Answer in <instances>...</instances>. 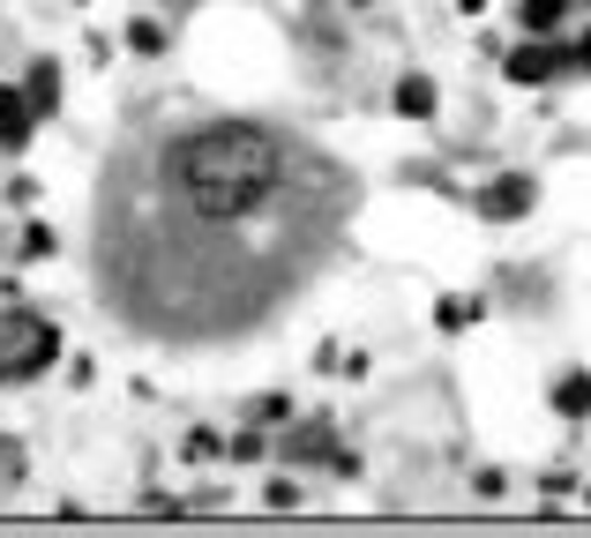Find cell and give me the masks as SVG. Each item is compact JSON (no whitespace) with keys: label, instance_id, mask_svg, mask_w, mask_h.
<instances>
[{"label":"cell","instance_id":"obj_4","mask_svg":"<svg viewBox=\"0 0 591 538\" xmlns=\"http://www.w3.org/2000/svg\"><path fill=\"white\" fill-rule=\"evenodd\" d=\"M532 203H539V180H532V172H502V180H487L479 217H487V225H516V217H532Z\"/></svg>","mask_w":591,"mask_h":538},{"label":"cell","instance_id":"obj_15","mask_svg":"<svg viewBox=\"0 0 591 538\" xmlns=\"http://www.w3.org/2000/svg\"><path fill=\"white\" fill-rule=\"evenodd\" d=\"M569 53H577V68H584V76H591V31H584V38H577V45H569Z\"/></svg>","mask_w":591,"mask_h":538},{"label":"cell","instance_id":"obj_6","mask_svg":"<svg viewBox=\"0 0 591 538\" xmlns=\"http://www.w3.org/2000/svg\"><path fill=\"white\" fill-rule=\"evenodd\" d=\"M23 98H31V113H53V105H60V68H53V60H31Z\"/></svg>","mask_w":591,"mask_h":538},{"label":"cell","instance_id":"obj_9","mask_svg":"<svg viewBox=\"0 0 591 538\" xmlns=\"http://www.w3.org/2000/svg\"><path fill=\"white\" fill-rule=\"evenodd\" d=\"M516 15H524V31H532V38H547V31H561V15H569V0H524Z\"/></svg>","mask_w":591,"mask_h":538},{"label":"cell","instance_id":"obj_12","mask_svg":"<svg viewBox=\"0 0 591 538\" xmlns=\"http://www.w3.org/2000/svg\"><path fill=\"white\" fill-rule=\"evenodd\" d=\"M53 248H60V240H53V225H31V232H23V262H45Z\"/></svg>","mask_w":591,"mask_h":538},{"label":"cell","instance_id":"obj_13","mask_svg":"<svg viewBox=\"0 0 591 538\" xmlns=\"http://www.w3.org/2000/svg\"><path fill=\"white\" fill-rule=\"evenodd\" d=\"M187 456H195V463H217V456H225V442H217L211 426H195V434H187Z\"/></svg>","mask_w":591,"mask_h":538},{"label":"cell","instance_id":"obj_16","mask_svg":"<svg viewBox=\"0 0 591 538\" xmlns=\"http://www.w3.org/2000/svg\"><path fill=\"white\" fill-rule=\"evenodd\" d=\"M457 8H465V15H479V8H487V0H457Z\"/></svg>","mask_w":591,"mask_h":538},{"label":"cell","instance_id":"obj_5","mask_svg":"<svg viewBox=\"0 0 591 538\" xmlns=\"http://www.w3.org/2000/svg\"><path fill=\"white\" fill-rule=\"evenodd\" d=\"M31 121H38L31 98L15 83H0V150H23V142H31Z\"/></svg>","mask_w":591,"mask_h":538},{"label":"cell","instance_id":"obj_7","mask_svg":"<svg viewBox=\"0 0 591 538\" xmlns=\"http://www.w3.org/2000/svg\"><path fill=\"white\" fill-rule=\"evenodd\" d=\"M554 412L561 419H591V374H561V381H554Z\"/></svg>","mask_w":591,"mask_h":538},{"label":"cell","instance_id":"obj_3","mask_svg":"<svg viewBox=\"0 0 591 538\" xmlns=\"http://www.w3.org/2000/svg\"><path fill=\"white\" fill-rule=\"evenodd\" d=\"M569 68H577V53H569V45H547V38H524L502 60L509 83H554V76H569Z\"/></svg>","mask_w":591,"mask_h":538},{"label":"cell","instance_id":"obj_2","mask_svg":"<svg viewBox=\"0 0 591 538\" xmlns=\"http://www.w3.org/2000/svg\"><path fill=\"white\" fill-rule=\"evenodd\" d=\"M60 359V330L45 322L38 307H0V381H31Z\"/></svg>","mask_w":591,"mask_h":538},{"label":"cell","instance_id":"obj_10","mask_svg":"<svg viewBox=\"0 0 591 538\" xmlns=\"http://www.w3.org/2000/svg\"><path fill=\"white\" fill-rule=\"evenodd\" d=\"M479 314H487V299H457V291H450V299L434 307V322H442V330H471Z\"/></svg>","mask_w":591,"mask_h":538},{"label":"cell","instance_id":"obj_14","mask_svg":"<svg viewBox=\"0 0 591 538\" xmlns=\"http://www.w3.org/2000/svg\"><path fill=\"white\" fill-rule=\"evenodd\" d=\"M225 456H232V463H254V456H270V442H262V434H232Z\"/></svg>","mask_w":591,"mask_h":538},{"label":"cell","instance_id":"obj_11","mask_svg":"<svg viewBox=\"0 0 591 538\" xmlns=\"http://www.w3.org/2000/svg\"><path fill=\"white\" fill-rule=\"evenodd\" d=\"M127 45H135V53H166V31L143 15V23H127Z\"/></svg>","mask_w":591,"mask_h":538},{"label":"cell","instance_id":"obj_1","mask_svg":"<svg viewBox=\"0 0 591 538\" xmlns=\"http://www.w3.org/2000/svg\"><path fill=\"white\" fill-rule=\"evenodd\" d=\"M277 172H285V150L248 121H217L203 135H187L180 142V158H172V180H180V195L203 209V217H248L270 187H277Z\"/></svg>","mask_w":591,"mask_h":538},{"label":"cell","instance_id":"obj_8","mask_svg":"<svg viewBox=\"0 0 591 538\" xmlns=\"http://www.w3.org/2000/svg\"><path fill=\"white\" fill-rule=\"evenodd\" d=\"M397 113H405V121H434V83H427V76H405V83H397Z\"/></svg>","mask_w":591,"mask_h":538}]
</instances>
